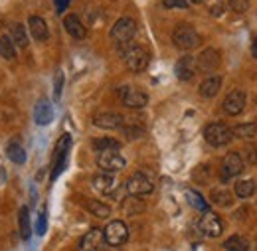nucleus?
<instances>
[{
    "label": "nucleus",
    "mask_w": 257,
    "mask_h": 251,
    "mask_svg": "<svg viewBox=\"0 0 257 251\" xmlns=\"http://www.w3.org/2000/svg\"><path fill=\"white\" fill-rule=\"evenodd\" d=\"M229 8L237 14H243L249 8V0H229Z\"/></svg>",
    "instance_id": "473e14b6"
},
{
    "label": "nucleus",
    "mask_w": 257,
    "mask_h": 251,
    "mask_svg": "<svg viewBox=\"0 0 257 251\" xmlns=\"http://www.w3.org/2000/svg\"><path fill=\"white\" fill-rule=\"evenodd\" d=\"M220 87H222V77L220 75H210L200 83V95L206 97V99H212V97L220 93Z\"/></svg>",
    "instance_id": "6ab92c4d"
},
{
    "label": "nucleus",
    "mask_w": 257,
    "mask_h": 251,
    "mask_svg": "<svg viewBox=\"0 0 257 251\" xmlns=\"http://www.w3.org/2000/svg\"><path fill=\"white\" fill-rule=\"evenodd\" d=\"M93 125L99 129H119L123 125V117L117 113H97L93 117Z\"/></svg>",
    "instance_id": "a211bd4d"
},
{
    "label": "nucleus",
    "mask_w": 257,
    "mask_h": 251,
    "mask_svg": "<svg viewBox=\"0 0 257 251\" xmlns=\"http://www.w3.org/2000/svg\"><path fill=\"white\" fill-rule=\"evenodd\" d=\"M93 149L99 153H109V151H121V143L115 139H95Z\"/></svg>",
    "instance_id": "b1692460"
},
{
    "label": "nucleus",
    "mask_w": 257,
    "mask_h": 251,
    "mask_svg": "<svg viewBox=\"0 0 257 251\" xmlns=\"http://www.w3.org/2000/svg\"><path fill=\"white\" fill-rule=\"evenodd\" d=\"M67 4H69V0H56V10H58V14H62V12H65Z\"/></svg>",
    "instance_id": "4c0bfd02"
},
{
    "label": "nucleus",
    "mask_w": 257,
    "mask_h": 251,
    "mask_svg": "<svg viewBox=\"0 0 257 251\" xmlns=\"http://www.w3.org/2000/svg\"><path fill=\"white\" fill-rule=\"evenodd\" d=\"M34 119H36L38 125H50V123H52V119H54V111H52L50 101H40V103H38Z\"/></svg>",
    "instance_id": "412c9836"
},
{
    "label": "nucleus",
    "mask_w": 257,
    "mask_h": 251,
    "mask_svg": "<svg viewBox=\"0 0 257 251\" xmlns=\"http://www.w3.org/2000/svg\"><path fill=\"white\" fill-rule=\"evenodd\" d=\"M212 202L218 204V206H231L233 198H231V194L225 192V190H214V192H212Z\"/></svg>",
    "instance_id": "7c9ffc66"
},
{
    "label": "nucleus",
    "mask_w": 257,
    "mask_h": 251,
    "mask_svg": "<svg viewBox=\"0 0 257 251\" xmlns=\"http://www.w3.org/2000/svg\"><path fill=\"white\" fill-rule=\"evenodd\" d=\"M174 71L180 81H192L194 73H196V60L192 56H182L174 65Z\"/></svg>",
    "instance_id": "4468645a"
},
{
    "label": "nucleus",
    "mask_w": 257,
    "mask_h": 251,
    "mask_svg": "<svg viewBox=\"0 0 257 251\" xmlns=\"http://www.w3.org/2000/svg\"><path fill=\"white\" fill-rule=\"evenodd\" d=\"M111 251H115V249H111Z\"/></svg>",
    "instance_id": "ea45409f"
},
{
    "label": "nucleus",
    "mask_w": 257,
    "mask_h": 251,
    "mask_svg": "<svg viewBox=\"0 0 257 251\" xmlns=\"http://www.w3.org/2000/svg\"><path fill=\"white\" fill-rule=\"evenodd\" d=\"M6 155H8V158H10L12 162H16V164H24V162H26V151H24L18 143H10V145L6 147Z\"/></svg>",
    "instance_id": "5701e85b"
},
{
    "label": "nucleus",
    "mask_w": 257,
    "mask_h": 251,
    "mask_svg": "<svg viewBox=\"0 0 257 251\" xmlns=\"http://www.w3.org/2000/svg\"><path fill=\"white\" fill-rule=\"evenodd\" d=\"M186 200H188V204H190L192 208H196V210L208 212V204H206V200H204L202 194H198V192H194V190H186Z\"/></svg>",
    "instance_id": "c85d7f7f"
},
{
    "label": "nucleus",
    "mask_w": 257,
    "mask_h": 251,
    "mask_svg": "<svg viewBox=\"0 0 257 251\" xmlns=\"http://www.w3.org/2000/svg\"><path fill=\"white\" fill-rule=\"evenodd\" d=\"M164 8H188V0H162Z\"/></svg>",
    "instance_id": "72a5a7b5"
},
{
    "label": "nucleus",
    "mask_w": 257,
    "mask_h": 251,
    "mask_svg": "<svg viewBox=\"0 0 257 251\" xmlns=\"http://www.w3.org/2000/svg\"><path fill=\"white\" fill-rule=\"evenodd\" d=\"M231 133L237 139H253L257 133V127L253 123H241V125H237L235 129H231Z\"/></svg>",
    "instance_id": "cd10ccee"
},
{
    "label": "nucleus",
    "mask_w": 257,
    "mask_h": 251,
    "mask_svg": "<svg viewBox=\"0 0 257 251\" xmlns=\"http://www.w3.org/2000/svg\"><path fill=\"white\" fill-rule=\"evenodd\" d=\"M198 225H200V231L204 235H208V237H218V235H222V229H224L222 220L212 212H204V216H202Z\"/></svg>",
    "instance_id": "f8f14e48"
},
{
    "label": "nucleus",
    "mask_w": 257,
    "mask_h": 251,
    "mask_svg": "<svg viewBox=\"0 0 257 251\" xmlns=\"http://www.w3.org/2000/svg\"><path fill=\"white\" fill-rule=\"evenodd\" d=\"M103 239H105L111 247H119V245H123V243L128 239L127 225L119 220L111 221V223L103 229Z\"/></svg>",
    "instance_id": "39448f33"
},
{
    "label": "nucleus",
    "mask_w": 257,
    "mask_h": 251,
    "mask_svg": "<svg viewBox=\"0 0 257 251\" xmlns=\"http://www.w3.org/2000/svg\"><path fill=\"white\" fill-rule=\"evenodd\" d=\"M93 188L99 194L109 196V194H113L115 188H117V178L113 174H109V172H101V174H97L95 178H93Z\"/></svg>",
    "instance_id": "dca6fc26"
},
{
    "label": "nucleus",
    "mask_w": 257,
    "mask_h": 251,
    "mask_svg": "<svg viewBox=\"0 0 257 251\" xmlns=\"http://www.w3.org/2000/svg\"><path fill=\"white\" fill-rule=\"evenodd\" d=\"M243 109H245V93H243V91H239V89L229 91L227 97L224 99V111L225 113H227V115H231V117H235V115H239Z\"/></svg>",
    "instance_id": "ddd939ff"
},
{
    "label": "nucleus",
    "mask_w": 257,
    "mask_h": 251,
    "mask_svg": "<svg viewBox=\"0 0 257 251\" xmlns=\"http://www.w3.org/2000/svg\"><path fill=\"white\" fill-rule=\"evenodd\" d=\"M245 155H247V162L249 164H255L257 162V149L253 145H247L245 147Z\"/></svg>",
    "instance_id": "f704fd0d"
},
{
    "label": "nucleus",
    "mask_w": 257,
    "mask_h": 251,
    "mask_svg": "<svg viewBox=\"0 0 257 251\" xmlns=\"http://www.w3.org/2000/svg\"><path fill=\"white\" fill-rule=\"evenodd\" d=\"M20 235L22 239H30V218H28L26 208L20 210Z\"/></svg>",
    "instance_id": "2f4dec72"
},
{
    "label": "nucleus",
    "mask_w": 257,
    "mask_h": 251,
    "mask_svg": "<svg viewBox=\"0 0 257 251\" xmlns=\"http://www.w3.org/2000/svg\"><path fill=\"white\" fill-rule=\"evenodd\" d=\"M87 210L93 216H97V218H109L111 216V208L107 204H103V202H97V200H89L87 202Z\"/></svg>",
    "instance_id": "bb28decb"
},
{
    "label": "nucleus",
    "mask_w": 257,
    "mask_h": 251,
    "mask_svg": "<svg viewBox=\"0 0 257 251\" xmlns=\"http://www.w3.org/2000/svg\"><path fill=\"white\" fill-rule=\"evenodd\" d=\"M220 63H222L220 52L214 50V48H208V50H204V52L198 56L196 67H198L200 71H204V73H212V71H216V69L220 67Z\"/></svg>",
    "instance_id": "9d476101"
},
{
    "label": "nucleus",
    "mask_w": 257,
    "mask_h": 251,
    "mask_svg": "<svg viewBox=\"0 0 257 251\" xmlns=\"http://www.w3.org/2000/svg\"><path fill=\"white\" fill-rule=\"evenodd\" d=\"M0 56H2L4 60H14V58H16V46H14L12 38L0 36Z\"/></svg>",
    "instance_id": "4be33fe9"
},
{
    "label": "nucleus",
    "mask_w": 257,
    "mask_h": 251,
    "mask_svg": "<svg viewBox=\"0 0 257 251\" xmlns=\"http://www.w3.org/2000/svg\"><path fill=\"white\" fill-rule=\"evenodd\" d=\"M64 26H65V30H67V34H69L71 38H75V40H83V38L87 36V30H85V26L81 24V20H79L75 14H69V16H65Z\"/></svg>",
    "instance_id": "aec40b11"
},
{
    "label": "nucleus",
    "mask_w": 257,
    "mask_h": 251,
    "mask_svg": "<svg viewBox=\"0 0 257 251\" xmlns=\"http://www.w3.org/2000/svg\"><path fill=\"white\" fill-rule=\"evenodd\" d=\"M69 147H71V137H69V135H62V139L58 141L56 151H54V170H52V180H56V178L60 176V172L64 170L65 158H67V153H69Z\"/></svg>",
    "instance_id": "423d86ee"
},
{
    "label": "nucleus",
    "mask_w": 257,
    "mask_h": 251,
    "mask_svg": "<svg viewBox=\"0 0 257 251\" xmlns=\"http://www.w3.org/2000/svg\"><path fill=\"white\" fill-rule=\"evenodd\" d=\"M12 42H14V46H18L22 50L28 46V36H26V30H24L22 24H16L14 26V30H12Z\"/></svg>",
    "instance_id": "c756f323"
},
{
    "label": "nucleus",
    "mask_w": 257,
    "mask_h": 251,
    "mask_svg": "<svg viewBox=\"0 0 257 251\" xmlns=\"http://www.w3.org/2000/svg\"><path fill=\"white\" fill-rule=\"evenodd\" d=\"M243 172V158L239 153H227L222 162V180L227 182Z\"/></svg>",
    "instance_id": "6e6552de"
},
{
    "label": "nucleus",
    "mask_w": 257,
    "mask_h": 251,
    "mask_svg": "<svg viewBox=\"0 0 257 251\" xmlns=\"http://www.w3.org/2000/svg\"><path fill=\"white\" fill-rule=\"evenodd\" d=\"M119 95H121V99H123V103L131 107V109H143L147 103H149V97L147 93L143 91V89H137V87H121L119 89Z\"/></svg>",
    "instance_id": "1a4fd4ad"
},
{
    "label": "nucleus",
    "mask_w": 257,
    "mask_h": 251,
    "mask_svg": "<svg viewBox=\"0 0 257 251\" xmlns=\"http://www.w3.org/2000/svg\"><path fill=\"white\" fill-rule=\"evenodd\" d=\"M135 36H137V22H135L133 18H119V20L113 24V28H111V40H113L119 48L131 44Z\"/></svg>",
    "instance_id": "f03ea898"
},
{
    "label": "nucleus",
    "mask_w": 257,
    "mask_h": 251,
    "mask_svg": "<svg viewBox=\"0 0 257 251\" xmlns=\"http://www.w3.org/2000/svg\"><path fill=\"white\" fill-rule=\"evenodd\" d=\"M172 42H174V46L178 50L190 52V50L200 46V36L190 24H178L176 30L172 32Z\"/></svg>",
    "instance_id": "7ed1b4c3"
},
{
    "label": "nucleus",
    "mask_w": 257,
    "mask_h": 251,
    "mask_svg": "<svg viewBox=\"0 0 257 251\" xmlns=\"http://www.w3.org/2000/svg\"><path fill=\"white\" fill-rule=\"evenodd\" d=\"M62 85H64V75L58 73V81H56V99H58L60 93H62Z\"/></svg>",
    "instance_id": "e433bc0d"
},
{
    "label": "nucleus",
    "mask_w": 257,
    "mask_h": 251,
    "mask_svg": "<svg viewBox=\"0 0 257 251\" xmlns=\"http://www.w3.org/2000/svg\"><path fill=\"white\" fill-rule=\"evenodd\" d=\"M46 231V214H40L38 216V233H44Z\"/></svg>",
    "instance_id": "c9c22d12"
},
{
    "label": "nucleus",
    "mask_w": 257,
    "mask_h": 251,
    "mask_svg": "<svg viewBox=\"0 0 257 251\" xmlns=\"http://www.w3.org/2000/svg\"><path fill=\"white\" fill-rule=\"evenodd\" d=\"M255 188H257V184L253 180H239V182L235 184V196H237V198H249V196L255 194Z\"/></svg>",
    "instance_id": "a878e982"
},
{
    "label": "nucleus",
    "mask_w": 257,
    "mask_h": 251,
    "mask_svg": "<svg viewBox=\"0 0 257 251\" xmlns=\"http://www.w3.org/2000/svg\"><path fill=\"white\" fill-rule=\"evenodd\" d=\"M125 190L128 192V196H135V198H137V196H147V194L153 192V182H151L145 174L137 172V174H133L127 180Z\"/></svg>",
    "instance_id": "9b49d317"
},
{
    "label": "nucleus",
    "mask_w": 257,
    "mask_h": 251,
    "mask_svg": "<svg viewBox=\"0 0 257 251\" xmlns=\"http://www.w3.org/2000/svg\"><path fill=\"white\" fill-rule=\"evenodd\" d=\"M251 56L257 58V38L253 40V44H251Z\"/></svg>",
    "instance_id": "58836bf2"
},
{
    "label": "nucleus",
    "mask_w": 257,
    "mask_h": 251,
    "mask_svg": "<svg viewBox=\"0 0 257 251\" xmlns=\"http://www.w3.org/2000/svg\"><path fill=\"white\" fill-rule=\"evenodd\" d=\"M204 139L208 141L210 147L220 149V147H225V145L231 143L233 133H231V129L227 125H224V123H210V125L204 129Z\"/></svg>",
    "instance_id": "20e7f679"
},
{
    "label": "nucleus",
    "mask_w": 257,
    "mask_h": 251,
    "mask_svg": "<svg viewBox=\"0 0 257 251\" xmlns=\"http://www.w3.org/2000/svg\"><path fill=\"white\" fill-rule=\"evenodd\" d=\"M28 30H30L34 40H38V42H46V40L50 38L48 24H46V20L40 18V16H30V20H28Z\"/></svg>",
    "instance_id": "f3484780"
},
{
    "label": "nucleus",
    "mask_w": 257,
    "mask_h": 251,
    "mask_svg": "<svg viewBox=\"0 0 257 251\" xmlns=\"http://www.w3.org/2000/svg\"><path fill=\"white\" fill-rule=\"evenodd\" d=\"M123 52V60H125V65H127L131 71L135 73H141L149 67V62H151V54L147 52V48L139 46V44H127L121 48Z\"/></svg>",
    "instance_id": "f257e3e1"
},
{
    "label": "nucleus",
    "mask_w": 257,
    "mask_h": 251,
    "mask_svg": "<svg viewBox=\"0 0 257 251\" xmlns=\"http://www.w3.org/2000/svg\"><path fill=\"white\" fill-rule=\"evenodd\" d=\"M97 164H99V168L103 170V172H119V170H123L125 168V158L121 157V153L119 151H109V153H99V157H97Z\"/></svg>",
    "instance_id": "0eeeda50"
},
{
    "label": "nucleus",
    "mask_w": 257,
    "mask_h": 251,
    "mask_svg": "<svg viewBox=\"0 0 257 251\" xmlns=\"http://www.w3.org/2000/svg\"><path fill=\"white\" fill-rule=\"evenodd\" d=\"M103 231L101 229H97V227H93V229H89L83 237H81V241H79V249L81 251H97L101 245H103Z\"/></svg>",
    "instance_id": "2eb2a0df"
},
{
    "label": "nucleus",
    "mask_w": 257,
    "mask_h": 251,
    "mask_svg": "<svg viewBox=\"0 0 257 251\" xmlns=\"http://www.w3.org/2000/svg\"><path fill=\"white\" fill-rule=\"evenodd\" d=\"M224 249L225 251H247L249 249V243H247V239H243L241 235H231L229 239H225Z\"/></svg>",
    "instance_id": "393cba45"
}]
</instances>
